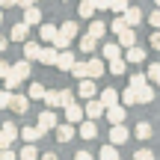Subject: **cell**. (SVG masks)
<instances>
[{"label":"cell","instance_id":"obj_4","mask_svg":"<svg viewBox=\"0 0 160 160\" xmlns=\"http://www.w3.org/2000/svg\"><path fill=\"white\" fill-rule=\"evenodd\" d=\"M128 139H131V131H128L125 125H113L110 128V142L113 145H125Z\"/></svg>","mask_w":160,"mask_h":160},{"label":"cell","instance_id":"obj_53","mask_svg":"<svg viewBox=\"0 0 160 160\" xmlns=\"http://www.w3.org/2000/svg\"><path fill=\"white\" fill-rule=\"evenodd\" d=\"M9 6H18V0H0V9H9Z\"/></svg>","mask_w":160,"mask_h":160},{"label":"cell","instance_id":"obj_33","mask_svg":"<svg viewBox=\"0 0 160 160\" xmlns=\"http://www.w3.org/2000/svg\"><path fill=\"white\" fill-rule=\"evenodd\" d=\"M125 68H128V59H125V57L110 59V74H125Z\"/></svg>","mask_w":160,"mask_h":160},{"label":"cell","instance_id":"obj_6","mask_svg":"<svg viewBox=\"0 0 160 160\" xmlns=\"http://www.w3.org/2000/svg\"><path fill=\"white\" fill-rule=\"evenodd\" d=\"M125 116H128V110L122 107V104L107 107V119H110V125H125Z\"/></svg>","mask_w":160,"mask_h":160},{"label":"cell","instance_id":"obj_23","mask_svg":"<svg viewBox=\"0 0 160 160\" xmlns=\"http://www.w3.org/2000/svg\"><path fill=\"white\" fill-rule=\"evenodd\" d=\"M151 133H154V128H151L148 122H139V125H137V131H133V137L145 142V139H151Z\"/></svg>","mask_w":160,"mask_h":160},{"label":"cell","instance_id":"obj_48","mask_svg":"<svg viewBox=\"0 0 160 160\" xmlns=\"http://www.w3.org/2000/svg\"><path fill=\"white\" fill-rule=\"evenodd\" d=\"M151 48H154V51H160V30H154V33H151Z\"/></svg>","mask_w":160,"mask_h":160},{"label":"cell","instance_id":"obj_54","mask_svg":"<svg viewBox=\"0 0 160 160\" xmlns=\"http://www.w3.org/2000/svg\"><path fill=\"white\" fill-rule=\"evenodd\" d=\"M33 3H39V0H18V6H21V9H27V6H33Z\"/></svg>","mask_w":160,"mask_h":160},{"label":"cell","instance_id":"obj_56","mask_svg":"<svg viewBox=\"0 0 160 160\" xmlns=\"http://www.w3.org/2000/svg\"><path fill=\"white\" fill-rule=\"evenodd\" d=\"M0 24H3V9H0Z\"/></svg>","mask_w":160,"mask_h":160},{"label":"cell","instance_id":"obj_43","mask_svg":"<svg viewBox=\"0 0 160 160\" xmlns=\"http://www.w3.org/2000/svg\"><path fill=\"white\" fill-rule=\"evenodd\" d=\"M9 101H12V92H9V89H0V110L9 107Z\"/></svg>","mask_w":160,"mask_h":160},{"label":"cell","instance_id":"obj_1","mask_svg":"<svg viewBox=\"0 0 160 160\" xmlns=\"http://www.w3.org/2000/svg\"><path fill=\"white\" fill-rule=\"evenodd\" d=\"M15 137H18V128L12 122H3V128H0V148H9L15 142Z\"/></svg>","mask_w":160,"mask_h":160},{"label":"cell","instance_id":"obj_5","mask_svg":"<svg viewBox=\"0 0 160 160\" xmlns=\"http://www.w3.org/2000/svg\"><path fill=\"white\" fill-rule=\"evenodd\" d=\"M86 119V110L80 107V104H74L71 101L68 107H65V122H71V125H77V122H83Z\"/></svg>","mask_w":160,"mask_h":160},{"label":"cell","instance_id":"obj_14","mask_svg":"<svg viewBox=\"0 0 160 160\" xmlns=\"http://www.w3.org/2000/svg\"><path fill=\"white\" fill-rule=\"evenodd\" d=\"M9 107L15 110V113H27V110H30V98H27V95H15V92H12Z\"/></svg>","mask_w":160,"mask_h":160},{"label":"cell","instance_id":"obj_39","mask_svg":"<svg viewBox=\"0 0 160 160\" xmlns=\"http://www.w3.org/2000/svg\"><path fill=\"white\" fill-rule=\"evenodd\" d=\"M148 80L160 86V62H151V65H148Z\"/></svg>","mask_w":160,"mask_h":160},{"label":"cell","instance_id":"obj_51","mask_svg":"<svg viewBox=\"0 0 160 160\" xmlns=\"http://www.w3.org/2000/svg\"><path fill=\"white\" fill-rule=\"evenodd\" d=\"M74 160H92V151H77Z\"/></svg>","mask_w":160,"mask_h":160},{"label":"cell","instance_id":"obj_40","mask_svg":"<svg viewBox=\"0 0 160 160\" xmlns=\"http://www.w3.org/2000/svg\"><path fill=\"white\" fill-rule=\"evenodd\" d=\"M125 27H128V24H125V18H122V15H116V18H113V24H110V30H113L116 36H119V33H122Z\"/></svg>","mask_w":160,"mask_h":160},{"label":"cell","instance_id":"obj_50","mask_svg":"<svg viewBox=\"0 0 160 160\" xmlns=\"http://www.w3.org/2000/svg\"><path fill=\"white\" fill-rule=\"evenodd\" d=\"M71 101H74V95H71V92L68 89H62V107H68V104Z\"/></svg>","mask_w":160,"mask_h":160},{"label":"cell","instance_id":"obj_41","mask_svg":"<svg viewBox=\"0 0 160 160\" xmlns=\"http://www.w3.org/2000/svg\"><path fill=\"white\" fill-rule=\"evenodd\" d=\"M110 9H113L116 15H125V12H128V0H113V6H110Z\"/></svg>","mask_w":160,"mask_h":160},{"label":"cell","instance_id":"obj_47","mask_svg":"<svg viewBox=\"0 0 160 160\" xmlns=\"http://www.w3.org/2000/svg\"><path fill=\"white\" fill-rule=\"evenodd\" d=\"M110 6H113V0H95V9L98 12H107Z\"/></svg>","mask_w":160,"mask_h":160},{"label":"cell","instance_id":"obj_44","mask_svg":"<svg viewBox=\"0 0 160 160\" xmlns=\"http://www.w3.org/2000/svg\"><path fill=\"white\" fill-rule=\"evenodd\" d=\"M142 83H151L145 74H131V86H142Z\"/></svg>","mask_w":160,"mask_h":160},{"label":"cell","instance_id":"obj_18","mask_svg":"<svg viewBox=\"0 0 160 160\" xmlns=\"http://www.w3.org/2000/svg\"><path fill=\"white\" fill-rule=\"evenodd\" d=\"M39 157H42V151L36 148L33 142H27V145H24L21 151H18V160H39Z\"/></svg>","mask_w":160,"mask_h":160},{"label":"cell","instance_id":"obj_28","mask_svg":"<svg viewBox=\"0 0 160 160\" xmlns=\"http://www.w3.org/2000/svg\"><path fill=\"white\" fill-rule=\"evenodd\" d=\"M101 57H104V59H119V57H122V45H113V42H110V45H104Z\"/></svg>","mask_w":160,"mask_h":160},{"label":"cell","instance_id":"obj_20","mask_svg":"<svg viewBox=\"0 0 160 160\" xmlns=\"http://www.w3.org/2000/svg\"><path fill=\"white\" fill-rule=\"evenodd\" d=\"M119 45H122V48H133V45H137V36H133V27H125V30L119 33Z\"/></svg>","mask_w":160,"mask_h":160},{"label":"cell","instance_id":"obj_19","mask_svg":"<svg viewBox=\"0 0 160 160\" xmlns=\"http://www.w3.org/2000/svg\"><path fill=\"white\" fill-rule=\"evenodd\" d=\"M137 89V98H139V104H148V101H154V89H151L148 83H142V86H133Z\"/></svg>","mask_w":160,"mask_h":160},{"label":"cell","instance_id":"obj_52","mask_svg":"<svg viewBox=\"0 0 160 160\" xmlns=\"http://www.w3.org/2000/svg\"><path fill=\"white\" fill-rule=\"evenodd\" d=\"M39 160H59V157L53 154V151H42V157H39Z\"/></svg>","mask_w":160,"mask_h":160},{"label":"cell","instance_id":"obj_13","mask_svg":"<svg viewBox=\"0 0 160 160\" xmlns=\"http://www.w3.org/2000/svg\"><path fill=\"white\" fill-rule=\"evenodd\" d=\"M21 137H24V142H36L39 137H45V131L39 125H27V128H21Z\"/></svg>","mask_w":160,"mask_h":160},{"label":"cell","instance_id":"obj_10","mask_svg":"<svg viewBox=\"0 0 160 160\" xmlns=\"http://www.w3.org/2000/svg\"><path fill=\"white\" fill-rule=\"evenodd\" d=\"M57 59H59V51L57 48H42V53H39V62L42 65H57Z\"/></svg>","mask_w":160,"mask_h":160},{"label":"cell","instance_id":"obj_29","mask_svg":"<svg viewBox=\"0 0 160 160\" xmlns=\"http://www.w3.org/2000/svg\"><path fill=\"white\" fill-rule=\"evenodd\" d=\"M98 157H101V160H119V145H113V142L104 145V148L98 151Z\"/></svg>","mask_w":160,"mask_h":160},{"label":"cell","instance_id":"obj_36","mask_svg":"<svg viewBox=\"0 0 160 160\" xmlns=\"http://www.w3.org/2000/svg\"><path fill=\"white\" fill-rule=\"evenodd\" d=\"M77 12H80V18H89V21H92V18H95V12H98V9H95V3H86V0H83V3H80V9H77Z\"/></svg>","mask_w":160,"mask_h":160},{"label":"cell","instance_id":"obj_24","mask_svg":"<svg viewBox=\"0 0 160 160\" xmlns=\"http://www.w3.org/2000/svg\"><path fill=\"white\" fill-rule=\"evenodd\" d=\"M12 71H15L21 80H27V77H30V71H33V65H30V59H21V62L12 65Z\"/></svg>","mask_w":160,"mask_h":160},{"label":"cell","instance_id":"obj_42","mask_svg":"<svg viewBox=\"0 0 160 160\" xmlns=\"http://www.w3.org/2000/svg\"><path fill=\"white\" fill-rule=\"evenodd\" d=\"M133 160H154V151L151 148H139L137 154H133Z\"/></svg>","mask_w":160,"mask_h":160},{"label":"cell","instance_id":"obj_55","mask_svg":"<svg viewBox=\"0 0 160 160\" xmlns=\"http://www.w3.org/2000/svg\"><path fill=\"white\" fill-rule=\"evenodd\" d=\"M6 48H9V39H6V36H0V53H3Z\"/></svg>","mask_w":160,"mask_h":160},{"label":"cell","instance_id":"obj_2","mask_svg":"<svg viewBox=\"0 0 160 160\" xmlns=\"http://www.w3.org/2000/svg\"><path fill=\"white\" fill-rule=\"evenodd\" d=\"M83 110H86V119H92V122H98L104 113H107V107L101 104V98H89V104H86Z\"/></svg>","mask_w":160,"mask_h":160},{"label":"cell","instance_id":"obj_34","mask_svg":"<svg viewBox=\"0 0 160 160\" xmlns=\"http://www.w3.org/2000/svg\"><path fill=\"white\" fill-rule=\"evenodd\" d=\"M95 45H98V39H95V36H89V33L80 39V51H83V53H92V51H95Z\"/></svg>","mask_w":160,"mask_h":160},{"label":"cell","instance_id":"obj_8","mask_svg":"<svg viewBox=\"0 0 160 160\" xmlns=\"http://www.w3.org/2000/svg\"><path fill=\"white\" fill-rule=\"evenodd\" d=\"M27 36H30V24L27 21H18L15 27L9 30V39H15V42H27Z\"/></svg>","mask_w":160,"mask_h":160},{"label":"cell","instance_id":"obj_11","mask_svg":"<svg viewBox=\"0 0 160 160\" xmlns=\"http://www.w3.org/2000/svg\"><path fill=\"white\" fill-rule=\"evenodd\" d=\"M80 137H83V139H95L98 137V125H95V122H92V119H83V122H80Z\"/></svg>","mask_w":160,"mask_h":160},{"label":"cell","instance_id":"obj_38","mask_svg":"<svg viewBox=\"0 0 160 160\" xmlns=\"http://www.w3.org/2000/svg\"><path fill=\"white\" fill-rule=\"evenodd\" d=\"M45 86H42V83H30V98H33V101H39V98H45Z\"/></svg>","mask_w":160,"mask_h":160},{"label":"cell","instance_id":"obj_16","mask_svg":"<svg viewBox=\"0 0 160 160\" xmlns=\"http://www.w3.org/2000/svg\"><path fill=\"white\" fill-rule=\"evenodd\" d=\"M122 18H125L128 27H137V24L142 21V9H137V6H128V12H125Z\"/></svg>","mask_w":160,"mask_h":160},{"label":"cell","instance_id":"obj_49","mask_svg":"<svg viewBox=\"0 0 160 160\" xmlns=\"http://www.w3.org/2000/svg\"><path fill=\"white\" fill-rule=\"evenodd\" d=\"M9 71H12V65L6 62V59H0V77H6V74H9Z\"/></svg>","mask_w":160,"mask_h":160},{"label":"cell","instance_id":"obj_15","mask_svg":"<svg viewBox=\"0 0 160 160\" xmlns=\"http://www.w3.org/2000/svg\"><path fill=\"white\" fill-rule=\"evenodd\" d=\"M57 33H59V27H53V24H39V39L42 42H51V45H53Z\"/></svg>","mask_w":160,"mask_h":160},{"label":"cell","instance_id":"obj_31","mask_svg":"<svg viewBox=\"0 0 160 160\" xmlns=\"http://www.w3.org/2000/svg\"><path fill=\"white\" fill-rule=\"evenodd\" d=\"M42 101L48 104V107H62V92H45V98H42Z\"/></svg>","mask_w":160,"mask_h":160},{"label":"cell","instance_id":"obj_58","mask_svg":"<svg viewBox=\"0 0 160 160\" xmlns=\"http://www.w3.org/2000/svg\"><path fill=\"white\" fill-rule=\"evenodd\" d=\"M86 3H95V0H86Z\"/></svg>","mask_w":160,"mask_h":160},{"label":"cell","instance_id":"obj_46","mask_svg":"<svg viewBox=\"0 0 160 160\" xmlns=\"http://www.w3.org/2000/svg\"><path fill=\"white\" fill-rule=\"evenodd\" d=\"M148 24H151L154 30H160V9H157V12H151V15H148Z\"/></svg>","mask_w":160,"mask_h":160},{"label":"cell","instance_id":"obj_57","mask_svg":"<svg viewBox=\"0 0 160 160\" xmlns=\"http://www.w3.org/2000/svg\"><path fill=\"white\" fill-rule=\"evenodd\" d=\"M154 3H157V9H160V0H154Z\"/></svg>","mask_w":160,"mask_h":160},{"label":"cell","instance_id":"obj_27","mask_svg":"<svg viewBox=\"0 0 160 160\" xmlns=\"http://www.w3.org/2000/svg\"><path fill=\"white\" fill-rule=\"evenodd\" d=\"M125 59H128V62H142V59H145V51H142L139 45H133V48H128Z\"/></svg>","mask_w":160,"mask_h":160},{"label":"cell","instance_id":"obj_22","mask_svg":"<svg viewBox=\"0 0 160 160\" xmlns=\"http://www.w3.org/2000/svg\"><path fill=\"white\" fill-rule=\"evenodd\" d=\"M98 98H101L104 107H116V104H119V92H116V89H104Z\"/></svg>","mask_w":160,"mask_h":160},{"label":"cell","instance_id":"obj_32","mask_svg":"<svg viewBox=\"0 0 160 160\" xmlns=\"http://www.w3.org/2000/svg\"><path fill=\"white\" fill-rule=\"evenodd\" d=\"M104 33H107V24H104V21H95V18H92V21H89V36L101 39Z\"/></svg>","mask_w":160,"mask_h":160},{"label":"cell","instance_id":"obj_45","mask_svg":"<svg viewBox=\"0 0 160 160\" xmlns=\"http://www.w3.org/2000/svg\"><path fill=\"white\" fill-rule=\"evenodd\" d=\"M0 160H18V154L12 148H0Z\"/></svg>","mask_w":160,"mask_h":160},{"label":"cell","instance_id":"obj_35","mask_svg":"<svg viewBox=\"0 0 160 160\" xmlns=\"http://www.w3.org/2000/svg\"><path fill=\"white\" fill-rule=\"evenodd\" d=\"M59 36H65V39L74 42V36H77V24H74V21H65L62 27H59Z\"/></svg>","mask_w":160,"mask_h":160},{"label":"cell","instance_id":"obj_26","mask_svg":"<svg viewBox=\"0 0 160 160\" xmlns=\"http://www.w3.org/2000/svg\"><path fill=\"white\" fill-rule=\"evenodd\" d=\"M104 71H107V68H104L101 59H89V77H92V80H101Z\"/></svg>","mask_w":160,"mask_h":160},{"label":"cell","instance_id":"obj_37","mask_svg":"<svg viewBox=\"0 0 160 160\" xmlns=\"http://www.w3.org/2000/svg\"><path fill=\"white\" fill-rule=\"evenodd\" d=\"M122 101H125V104H131V107H133V104H139V98H137V89H133V86H128V89L122 92Z\"/></svg>","mask_w":160,"mask_h":160},{"label":"cell","instance_id":"obj_17","mask_svg":"<svg viewBox=\"0 0 160 160\" xmlns=\"http://www.w3.org/2000/svg\"><path fill=\"white\" fill-rule=\"evenodd\" d=\"M71 137H74V125H71V122L57 125V139H59V142H71Z\"/></svg>","mask_w":160,"mask_h":160},{"label":"cell","instance_id":"obj_12","mask_svg":"<svg viewBox=\"0 0 160 160\" xmlns=\"http://www.w3.org/2000/svg\"><path fill=\"white\" fill-rule=\"evenodd\" d=\"M24 21H27L30 27H39V24H42V12H39V6H36V3L24 9Z\"/></svg>","mask_w":160,"mask_h":160},{"label":"cell","instance_id":"obj_9","mask_svg":"<svg viewBox=\"0 0 160 160\" xmlns=\"http://www.w3.org/2000/svg\"><path fill=\"white\" fill-rule=\"evenodd\" d=\"M74 62H77V59H74V53H71V51H59V59H57V68L59 71H71V68H74Z\"/></svg>","mask_w":160,"mask_h":160},{"label":"cell","instance_id":"obj_21","mask_svg":"<svg viewBox=\"0 0 160 160\" xmlns=\"http://www.w3.org/2000/svg\"><path fill=\"white\" fill-rule=\"evenodd\" d=\"M39 53H42L39 42H24V59H39Z\"/></svg>","mask_w":160,"mask_h":160},{"label":"cell","instance_id":"obj_25","mask_svg":"<svg viewBox=\"0 0 160 160\" xmlns=\"http://www.w3.org/2000/svg\"><path fill=\"white\" fill-rule=\"evenodd\" d=\"M71 74H74L77 80L89 77V59H77V62H74V68H71Z\"/></svg>","mask_w":160,"mask_h":160},{"label":"cell","instance_id":"obj_7","mask_svg":"<svg viewBox=\"0 0 160 160\" xmlns=\"http://www.w3.org/2000/svg\"><path fill=\"white\" fill-rule=\"evenodd\" d=\"M77 92L83 98H98V86H95V80H92V77H83V80H80Z\"/></svg>","mask_w":160,"mask_h":160},{"label":"cell","instance_id":"obj_30","mask_svg":"<svg viewBox=\"0 0 160 160\" xmlns=\"http://www.w3.org/2000/svg\"><path fill=\"white\" fill-rule=\"evenodd\" d=\"M21 83H24V80L18 77L15 71H9V74L3 77V89H9V92H15V89H18V86H21Z\"/></svg>","mask_w":160,"mask_h":160},{"label":"cell","instance_id":"obj_3","mask_svg":"<svg viewBox=\"0 0 160 160\" xmlns=\"http://www.w3.org/2000/svg\"><path fill=\"white\" fill-rule=\"evenodd\" d=\"M36 125H39L45 133H48V131H57V125H59V122H57V113H53V110H42Z\"/></svg>","mask_w":160,"mask_h":160}]
</instances>
